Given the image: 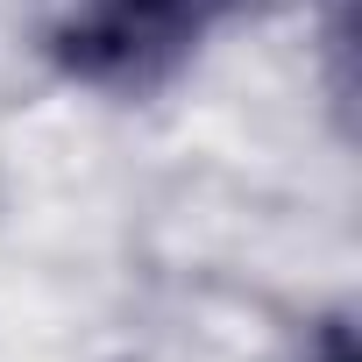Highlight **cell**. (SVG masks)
<instances>
[{
  "label": "cell",
  "instance_id": "cell-1",
  "mask_svg": "<svg viewBox=\"0 0 362 362\" xmlns=\"http://www.w3.org/2000/svg\"><path fill=\"white\" fill-rule=\"evenodd\" d=\"M221 15L228 0H57L43 50L86 93H149L214 36Z\"/></svg>",
  "mask_w": 362,
  "mask_h": 362
},
{
  "label": "cell",
  "instance_id": "cell-2",
  "mask_svg": "<svg viewBox=\"0 0 362 362\" xmlns=\"http://www.w3.org/2000/svg\"><path fill=\"white\" fill-rule=\"evenodd\" d=\"M305 362H355V334H348V320H327V327L305 341Z\"/></svg>",
  "mask_w": 362,
  "mask_h": 362
}]
</instances>
